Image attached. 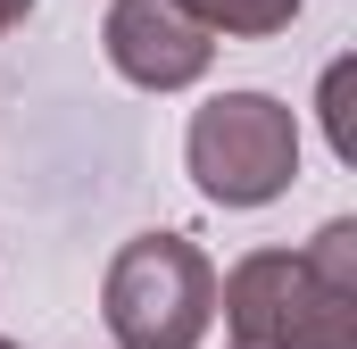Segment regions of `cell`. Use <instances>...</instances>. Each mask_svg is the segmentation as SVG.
Segmentation results:
<instances>
[{"instance_id": "1", "label": "cell", "mask_w": 357, "mask_h": 349, "mask_svg": "<svg viewBox=\"0 0 357 349\" xmlns=\"http://www.w3.org/2000/svg\"><path fill=\"white\" fill-rule=\"evenodd\" d=\"M100 316H108L116 349H199L216 325V266L183 233H133L108 258Z\"/></svg>"}, {"instance_id": "2", "label": "cell", "mask_w": 357, "mask_h": 349, "mask_svg": "<svg viewBox=\"0 0 357 349\" xmlns=\"http://www.w3.org/2000/svg\"><path fill=\"white\" fill-rule=\"evenodd\" d=\"M183 158L216 208H266L299 174V117L274 91H216L208 108H191Z\"/></svg>"}, {"instance_id": "3", "label": "cell", "mask_w": 357, "mask_h": 349, "mask_svg": "<svg viewBox=\"0 0 357 349\" xmlns=\"http://www.w3.org/2000/svg\"><path fill=\"white\" fill-rule=\"evenodd\" d=\"M233 349H357V299H333L299 250H250L216 283Z\"/></svg>"}, {"instance_id": "4", "label": "cell", "mask_w": 357, "mask_h": 349, "mask_svg": "<svg viewBox=\"0 0 357 349\" xmlns=\"http://www.w3.org/2000/svg\"><path fill=\"white\" fill-rule=\"evenodd\" d=\"M100 42H108V67L125 84H142V91H191L216 67V42L183 17L175 0H116L108 25H100Z\"/></svg>"}, {"instance_id": "5", "label": "cell", "mask_w": 357, "mask_h": 349, "mask_svg": "<svg viewBox=\"0 0 357 349\" xmlns=\"http://www.w3.org/2000/svg\"><path fill=\"white\" fill-rule=\"evenodd\" d=\"M183 17L216 42V34H241V42H258V34H282L291 17H299V0H175Z\"/></svg>"}, {"instance_id": "6", "label": "cell", "mask_w": 357, "mask_h": 349, "mask_svg": "<svg viewBox=\"0 0 357 349\" xmlns=\"http://www.w3.org/2000/svg\"><path fill=\"white\" fill-rule=\"evenodd\" d=\"M299 266H307L333 299H357V225H349V216H333V225L299 250Z\"/></svg>"}, {"instance_id": "7", "label": "cell", "mask_w": 357, "mask_h": 349, "mask_svg": "<svg viewBox=\"0 0 357 349\" xmlns=\"http://www.w3.org/2000/svg\"><path fill=\"white\" fill-rule=\"evenodd\" d=\"M341 100H349V59L324 75V133H333V150H341V158H357V142H349V108H341Z\"/></svg>"}, {"instance_id": "8", "label": "cell", "mask_w": 357, "mask_h": 349, "mask_svg": "<svg viewBox=\"0 0 357 349\" xmlns=\"http://www.w3.org/2000/svg\"><path fill=\"white\" fill-rule=\"evenodd\" d=\"M25 8H33V0H0V34H8V25H25Z\"/></svg>"}, {"instance_id": "9", "label": "cell", "mask_w": 357, "mask_h": 349, "mask_svg": "<svg viewBox=\"0 0 357 349\" xmlns=\"http://www.w3.org/2000/svg\"><path fill=\"white\" fill-rule=\"evenodd\" d=\"M0 349H25V341H0Z\"/></svg>"}]
</instances>
